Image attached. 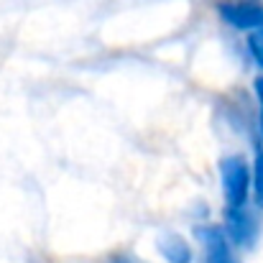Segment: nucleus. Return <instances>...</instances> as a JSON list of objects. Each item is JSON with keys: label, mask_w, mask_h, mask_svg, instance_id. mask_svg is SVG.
I'll list each match as a JSON object with an SVG mask.
<instances>
[{"label": "nucleus", "mask_w": 263, "mask_h": 263, "mask_svg": "<svg viewBox=\"0 0 263 263\" xmlns=\"http://www.w3.org/2000/svg\"><path fill=\"white\" fill-rule=\"evenodd\" d=\"M248 51H251V59L263 69V28L248 33Z\"/></svg>", "instance_id": "7"}, {"label": "nucleus", "mask_w": 263, "mask_h": 263, "mask_svg": "<svg viewBox=\"0 0 263 263\" xmlns=\"http://www.w3.org/2000/svg\"><path fill=\"white\" fill-rule=\"evenodd\" d=\"M112 263H146V261H141L133 253H118V256H112Z\"/></svg>", "instance_id": "9"}, {"label": "nucleus", "mask_w": 263, "mask_h": 263, "mask_svg": "<svg viewBox=\"0 0 263 263\" xmlns=\"http://www.w3.org/2000/svg\"><path fill=\"white\" fill-rule=\"evenodd\" d=\"M225 230H228V235L235 246L251 248L258 238L261 225H258V217L251 210H246V204H243V207H228L225 210Z\"/></svg>", "instance_id": "2"}, {"label": "nucleus", "mask_w": 263, "mask_h": 263, "mask_svg": "<svg viewBox=\"0 0 263 263\" xmlns=\"http://www.w3.org/2000/svg\"><path fill=\"white\" fill-rule=\"evenodd\" d=\"M197 240L202 243L204 251V263H235L233 261V251H230V235L225 228L220 225H199L194 228Z\"/></svg>", "instance_id": "3"}, {"label": "nucleus", "mask_w": 263, "mask_h": 263, "mask_svg": "<svg viewBox=\"0 0 263 263\" xmlns=\"http://www.w3.org/2000/svg\"><path fill=\"white\" fill-rule=\"evenodd\" d=\"M220 15L225 23H230L238 31H256L263 28V5L256 0H235V3H222Z\"/></svg>", "instance_id": "4"}, {"label": "nucleus", "mask_w": 263, "mask_h": 263, "mask_svg": "<svg viewBox=\"0 0 263 263\" xmlns=\"http://www.w3.org/2000/svg\"><path fill=\"white\" fill-rule=\"evenodd\" d=\"M220 179L228 207H243L251 194V166L240 156H228L220 161Z\"/></svg>", "instance_id": "1"}, {"label": "nucleus", "mask_w": 263, "mask_h": 263, "mask_svg": "<svg viewBox=\"0 0 263 263\" xmlns=\"http://www.w3.org/2000/svg\"><path fill=\"white\" fill-rule=\"evenodd\" d=\"M253 89H256V97H258V107H261V136H263V77H258L256 82H253Z\"/></svg>", "instance_id": "8"}, {"label": "nucleus", "mask_w": 263, "mask_h": 263, "mask_svg": "<svg viewBox=\"0 0 263 263\" xmlns=\"http://www.w3.org/2000/svg\"><path fill=\"white\" fill-rule=\"evenodd\" d=\"M253 197H256V204L263 207V148H256V161H253Z\"/></svg>", "instance_id": "6"}, {"label": "nucleus", "mask_w": 263, "mask_h": 263, "mask_svg": "<svg viewBox=\"0 0 263 263\" xmlns=\"http://www.w3.org/2000/svg\"><path fill=\"white\" fill-rule=\"evenodd\" d=\"M156 251L161 253V258L166 263H192L194 261V253L189 248V243L176 235V233H166L156 240Z\"/></svg>", "instance_id": "5"}]
</instances>
